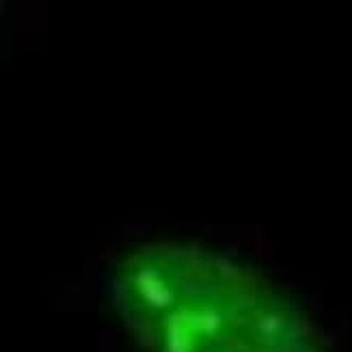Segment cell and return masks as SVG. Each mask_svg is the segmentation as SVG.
Listing matches in <instances>:
<instances>
[{"label":"cell","instance_id":"cell-1","mask_svg":"<svg viewBox=\"0 0 352 352\" xmlns=\"http://www.w3.org/2000/svg\"><path fill=\"white\" fill-rule=\"evenodd\" d=\"M115 309L145 352H324L296 305L251 268L190 244H145L117 264Z\"/></svg>","mask_w":352,"mask_h":352}]
</instances>
